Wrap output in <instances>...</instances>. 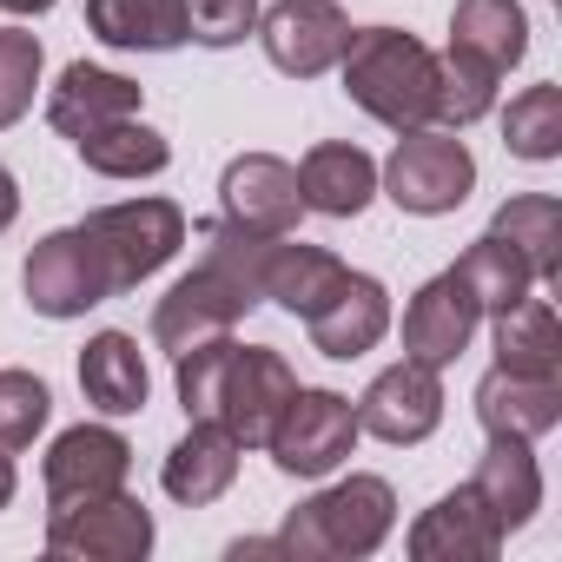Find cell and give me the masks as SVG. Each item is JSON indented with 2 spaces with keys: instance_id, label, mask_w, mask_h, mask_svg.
Segmentation results:
<instances>
[{
  "instance_id": "obj_1",
  "label": "cell",
  "mask_w": 562,
  "mask_h": 562,
  "mask_svg": "<svg viewBox=\"0 0 562 562\" xmlns=\"http://www.w3.org/2000/svg\"><path fill=\"white\" fill-rule=\"evenodd\" d=\"M199 245H205L199 271H186L153 312V345L166 358H179L192 345H212V338H232V325L265 305V292H258L265 245H271L265 232L212 218V225H199Z\"/></svg>"
},
{
  "instance_id": "obj_2",
  "label": "cell",
  "mask_w": 562,
  "mask_h": 562,
  "mask_svg": "<svg viewBox=\"0 0 562 562\" xmlns=\"http://www.w3.org/2000/svg\"><path fill=\"white\" fill-rule=\"evenodd\" d=\"M172 378H179L186 417L225 424L238 437V450H265L271 417L285 411V397L299 391V371L285 364V351H271V345H232V338L179 351Z\"/></svg>"
},
{
  "instance_id": "obj_3",
  "label": "cell",
  "mask_w": 562,
  "mask_h": 562,
  "mask_svg": "<svg viewBox=\"0 0 562 562\" xmlns=\"http://www.w3.org/2000/svg\"><path fill=\"white\" fill-rule=\"evenodd\" d=\"M345 93L351 106H364L378 126L391 133H411V126H430L437 113V54L404 34V27H351V47H345Z\"/></svg>"
},
{
  "instance_id": "obj_4",
  "label": "cell",
  "mask_w": 562,
  "mask_h": 562,
  "mask_svg": "<svg viewBox=\"0 0 562 562\" xmlns=\"http://www.w3.org/2000/svg\"><path fill=\"white\" fill-rule=\"evenodd\" d=\"M391 529H397V490L384 476H338L331 490L305 496L285 516L278 542L292 562H358L378 555Z\"/></svg>"
},
{
  "instance_id": "obj_5",
  "label": "cell",
  "mask_w": 562,
  "mask_h": 562,
  "mask_svg": "<svg viewBox=\"0 0 562 562\" xmlns=\"http://www.w3.org/2000/svg\"><path fill=\"white\" fill-rule=\"evenodd\" d=\"M378 186H384L404 212L443 218V212H457V205L470 199L476 159H470V146H463L450 126H411V133H397V153L384 159Z\"/></svg>"
},
{
  "instance_id": "obj_6",
  "label": "cell",
  "mask_w": 562,
  "mask_h": 562,
  "mask_svg": "<svg viewBox=\"0 0 562 562\" xmlns=\"http://www.w3.org/2000/svg\"><path fill=\"white\" fill-rule=\"evenodd\" d=\"M358 404L351 397H338V391H312V384H299L292 397H285V411L271 417V430H265V450H271V463L285 470V476H331L351 450H358Z\"/></svg>"
},
{
  "instance_id": "obj_7",
  "label": "cell",
  "mask_w": 562,
  "mask_h": 562,
  "mask_svg": "<svg viewBox=\"0 0 562 562\" xmlns=\"http://www.w3.org/2000/svg\"><path fill=\"white\" fill-rule=\"evenodd\" d=\"M21 285H27V305L41 318H87L93 305L120 299L113 292V271H106V251L87 225H67V232H47L27 265H21Z\"/></svg>"
},
{
  "instance_id": "obj_8",
  "label": "cell",
  "mask_w": 562,
  "mask_h": 562,
  "mask_svg": "<svg viewBox=\"0 0 562 562\" xmlns=\"http://www.w3.org/2000/svg\"><path fill=\"white\" fill-rule=\"evenodd\" d=\"M153 549V509L126 490L47 509V555L60 562H139Z\"/></svg>"
},
{
  "instance_id": "obj_9",
  "label": "cell",
  "mask_w": 562,
  "mask_h": 562,
  "mask_svg": "<svg viewBox=\"0 0 562 562\" xmlns=\"http://www.w3.org/2000/svg\"><path fill=\"white\" fill-rule=\"evenodd\" d=\"M87 232L106 251L113 292H133L139 278H153L179 245H186V212L172 199H126V205H100L87 218Z\"/></svg>"
},
{
  "instance_id": "obj_10",
  "label": "cell",
  "mask_w": 562,
  "mask_h": 562,
  "mask_svg": "<svg viewBox=\"0 0 562 562\" xmlns=\"http://www.w3.org/2000/svg\"><path fill=\"white\" fill-rule=\"evenodd\" d=\"M258 47L278 74H292V80H318L345 60L351 47V21L338 0H271V8L258 14Z\"/></svg>"
},
{
  "instance_id": "obj_11",
  "label": "cell",
  "mask_w": 562,
  "mask_h": 562,
  "mask_svg": "<svg viewBox=\"0 0 562 562\" xmlns=\"http://www.w3.org/2000/svg\"><path fill=\"white\" fill-rule=\"evenodd\" d=\"M218 218H232L245 232H265V238L299 232V218H305L299 166H285L278 153H238L218 179Z\"/></svg>"
},
{
  "instance_id": "obj_12",
  "label": "cell",
  "mask_w": 562,
  "mask_h": 562,
  "mask_svg": "<svg viewBox=\"0 0 562 562\" xmlns=\"http://www.w3.org/2000/svg\"><path fill=\"white\" fill-rule=\"evenodd\" d=\"M437 424H443V378L417 358L378 371L371 391L358 397V430L378 443H424Z\"/></svg>"
},
{
  "instance_id": "obj_13",
  "label": "cell",
  "mask_w": 562,
  "mask_h": 562,
  "mask_svg": "<svg viewBox=\"0 0 562 562\" xmlns=\"http://www.w3.org/2000/svg\"><path fill=\"white\" fill-rule=\"evenodd\" d=\"M41 476H47V509L80 503V496L126 490V476H133V443H126L120 430H106V424H74V430L54 437Z\"/></svg>"
},
{
  "instance_id": "obj_14",
  "label": "cell",
  "mask_w": 562,
  "mask_h": 562,
  "mask_svg": "<svg viewBox=\"0 0 562 562\" xmlns=\"http://www.w3.org/2000/svg\"><path fill=\"white\" fill-rule=\"evenodd\" d=\"M476 325H483V312H476V299H470V285H463V271L450 265V271H437L430 285L404 305V358L443 371V364H457V358L470 351Z\"/></svg>"
},
{
  "instance_id": "obj_15",
  "label": "cell",
  "mask_w": 562,
  "mask_h": 562,
  "mask_svg": "<svg viewBox=\"0 0 562 562\" xmlns=\"http://www.w3.org/2000/svg\"><path fill=\"white\" fill-rule=\"evenodd\" d=\"M305 331H312V351L351 364V358H364V351L384 345V331H391V292L378 285L371 271H345L338 292L305 318Z\"/></svg>"
},
{
  "instance_id": "obj_16",
  "label": "cell",
  "mask_w": 562,
  "mask_h": 562,
  "mask_svg": "<svg viewBox=\"0 0 562 562\" xmlns=\"http://www.w3.org/2000/svg\"><path fill=\"white\" fill-rule=\"evenodd\" d=\"M139 100H146L139 80H126L113 67H93V60H74L60 74V87L47 93V126L67 133V139H87V133H100L113 120H133Z\"/></svg>"
},
{
  "instance_id": "obj_17",
  "label": "cell",
  "mask_w": 562,
  "mask_h": 562,
  "mask_svg": "<svg viewBox=\"0 0 562 562\" xmlns=\"http://www.w3.org/2000/svg\"><path fill=\"white\" fill-rule=\"evenodd\" d=\"M503 549L496 516L483 509V496L470 483H457L450 496H437L417 522H411V555L417 562H490Z\"/></svg>"
},
{
  "instance_id": "obj_18",
  "label": "cell",
  "mask_w": 562,
  "mask_h": 562,
  "mask_svg": "<svg viewBox=\"0 0 562 562\" xmlns=\"http://www.w3.org/2000/svg\"><path fill=\"white\" fill-rule=\"evenodd\" d=\"M232 476H238V437L225 424H212V417H192V430L166 450V470H159L166 496L186 503V509L218 503L232 490Z\"/></svg>"
},
{
  "instance_id": "obj_19",
  "label": "cell",
  "mask_w": 562,
  "mask_h": 562,
  "mask_svg": "<svg viewBox=\"0 0 562 562\" xmlns=\"http://www.w3.org/2000/svg\"><path fill=\"white\" fill-rule=\"evenodd\" d=\"M351 265L338 258V251H325V245H292V232L285 238H271L265 245V271H258V292H265V305H278V312H292V318H312L331 292H338V278H345Z\"/></svg>"
},
{
  "instance_id": "obj_20",
  "label": "cell",
  "mask_w": 562,
  "mask_h": 562,
  "mask_svg": "<svg viewBox=\"0 0 562 562\" xmlns=\"http://www.w3.org/2000/svg\"><path fill=\"white\" fill-rule=\"evenodd\" d=\"M299 199L325 218H358L378 199V159L351 139H325L299 159Z\"/></svg>"
},
{
  "instance_id": "obj_21",
  "label": "cell",
  "mask_w": 562,
  "mask_h": 562,
  "mask_svg": "<svg viewBox=\"0 0 562 562\" xmlns=\"http://www.w3.org/2000/svg\"><path fill=\"white\" fill-rule=\"evenodd\" d=\"M476 424L490 437H522V443L549 437L562 424V378H522V371L496 364L476 384Z\"/></svg>"
},
{
  "instance_id": "obj_22",
  "label": "cell",
  "mask_w": 562,
  "mask_h": 562,
  "mask_svg": "<svg viewBox=\"0 0 562 562\" xmlns=\"http://www.w3.org/2000/svg\"><path fill=\"white\" fill-rule=\"evenodd\" d=\"M470 490L483 496V509L496 516V529H503V536L529 529V516L542 509V470H536V457H529V443H522V437H490V450H483V463H476Z\"/></svg>"
},
{
  "instance_id": "obj_23",
  "label": "cell",
  "mask_w": 562,
  "mask_h": 562,
  "mask_svg": "<svg viewBox=\"0 0 562 562\" xmlns=\"http://www.w3.org/2000/svg\"><path fill=\"white\" fill-rule=\"evenodd\" d=\"M80 391H87V404H93L100 417H133V411H146L153 378H146L139 345H133L126 331L87 338V351H80Z\"/></svg>"
},
{
  "instance_id": "obj_24",
  "label": "cell",
  "mask_w": 562,
  "mask_h": 562,
  "mask_svg": "<svg viewBox=\"0 0 562 562\" xmlns=\"http://www.w3.org/2000/svg\"><path fill=\"white\" fill-rule=\"evenodd\" d=\"M490 338H496V364L503 371H522V378H562V325H555V305L549 299H516L509 312L490 318Z\"/></svg>"
},
{
  "instance_id": "obj_25",
  "label": "cell",
  "mask_w": 562,
  "mask_h": 562,
  "mask_svg": "<svg viewBox=\"0 0 562 562\" xmlns=\"http://www.w3.org/2000/svg\"><path fill=\"white\" fill-rule=\"evenodd\" d=\"M87 27H93V41H106L120 54H172V47H186L179 0H87Z\"/></svg>"
},
{
  "instance_id": "obj_26",
  "label": "cell",
  "mask_w": 562,
  "mask_h": 562,
  "mask_svg": "<svg viewBox=\"0 0 562 562\" xmlns=\"http://www.w3.org/2000/svg\"><path fill=\"white\" fill-rule=\"evenodd\" d=\"M450 47L509 74L522 54H529V21L516 0H457V14H450Z\"/></svg>"
},
{
  "instance_id": "obj_27",
  "label": "cell",
  "mask_w": 562,
  "mask_h": 562,
  "mask_svg": "<svg viewBox=\"0 0 562 562\" xmlns=\"http://www.w3.org/2000/svg\"><path fill=\"white\" fill-rule=\"evenodd\" d=\"M490 232H496L522 265H529L536 285H549V278L562 271V205H555L549 192L503 199V205H496V218H490Z\"/></svg>"
},
{
  "instance_id": "obj_28",
  "label": "cell",
  "mask_w": 562,
  "mask_h": 562,
  "mask_svg": "<svg viewBox=\"0 0 562 562\" xmlns=\"http://www.w3.org/2000/svg\"><path fill=\"white\" fill-rule=\"evenodd\" d=\"M74 146H80L87 172H100V179H153V172L172 166L166 133L146 126L139 113H133V120H113V126H100V133H87V139H74Z\"/></svg>"
},
{
  "instance_id": "obj_29",
  "label": "cell",
  "mask_w": 562,
  "mask_h": 562,
  "mask_svg": "<svg viewBox=\"0 0 562 562\" xmlns=\"http://www.w3.org/2000/svg\"><path fill=\"white\" fill-rule=\"evenodd\" d=\"M457 271H463V285H470V299H476V312H483V318H496V312H509L516 299H529V292H536L529 265H522L496 232H483V238L457 258Z\"/></svg>"
},
{
  "instance_id": "obj_30",
  "label": "cell",
  "mask_w": 562,
  "mask_h": 562,
  "mask_svg": "<svg viewBox=\"0 0 562 562\" xmlns=\"http://www.w3.org/2000/svg\"><path fill=\"white\" fill-rule=\"evenodd\" d=\"M496 67H483V60H470V54H443L437 60V113H430V126H450V133H463V126H476L490 106H496Z\"/></svg>"
},
{
  "instance_id": "obj_31",
  "label": "cell",
  "mask_w": 562,
  "mask_h": 562,
  "mask_svg": "<svg viewBox=\"0 0 562 562\" xmlns=\"http://www.w3.org/2000/svg\"><path fill=\"white\" fill-rule=\"evenodd\" d=\"M503 146L529 166L562 159V87H522L503 113Z\"/></svg>"
},
{
  "instance_id": "obj_32",
  "label": "cell",
  "mask_w": 562,
  "mask_h": 562,
  "mask_svg": "<svg viewBox=\"0 0 562 562\" xmlns=\"http://www.w3.org/2000/svg\"><path fill=\"white\" fill-rule=\"evenodd\" d=\"M41 67H47L41 34H27V27H0V133H8L14 120H27L34 87H41Z\"/></svg>"
},
{
  "instance_id": "obj_33",
  "label": "cell",
  "mask_w": 562,
  "mask_h": 562,
  "mask_svg": "<svg viewBox=\"0 0 562 562\" xmlns=\"http://www.w3.org/2000/svg\"><path fill=\"white\" fill-rule=\"evenodd\" d=\"M54 417V391L34 371H0V450H27Z\"/></svg>"
},
{
  "instance_id": "obj_34",
  "label": "cell",
  "mask_w": 562,
  "mask_h": 562,
  "mask_svg": "<svg viewBox=\"0 0 562 562\" xmlns=\"http://www.w3.org/2000/svg\"><path fill=\"white\" fill-rule=\"evenodd\" d=\"M179 14H186V41L238 47L258 27V0H179Z\"/></svg>"
},
{
  "instance_id": "obj_35",
  "label": "cell",
  "mask_w": 562,
  "mask_h": 562,
  "mask_svg": "<svg viewBox=\"0 0 562 562\" xmlns=\"http://www.w3.org/2000/svg\"><path fill=\"white\" fill-rule=\"evenodd\" d=\"M21 218V186H14V172L8 166H0V232H8Z\"/></svg>"
},
{
  "instance_id": "obj_36",
  "label": "cell",
  "mask_w": 562,
  "mask_h": 562,
  "mask_svg": "<svg viewBox=\"0 0 562 562\" xmlns=\"http://www.w3.org/2000/svg\"><path fill=\"white\" fill-rule=\"evenodd\" d=\"M225 555H232V562H245V555H285V542H278V536H245V542H232Z\"/></svg>"
},
{
  "instance_id": "obj_37",
  "label": "cell",
  "mask_w": 562,
  "mask_h": 562,
  "mask_svg": "<svg viewBox=\"0 0 562 562\" xmlns=\"http://www.w3.org/2000/svg\"><path fill=\"white\" fill-rule=\"evenodd\" d=\"M14 490H21V476H14V450H0V509L14 503Z\"/></svg>"
},
{
  "instance_id": "obj_38",
  "label": "cell",
  "mask_w": 562,
  "mask_h": 562,
  "mask_svg": "<svg viewBox=\"0 0 562 562\" xmlns=\"http://www.w3.org/2000/svg\"><path fill=\"white\" fill-rule=\"evenodd\" d=\"M47 8H54V0H0V14H14V21H34Z\"/></svg>"
}]
</instances>
